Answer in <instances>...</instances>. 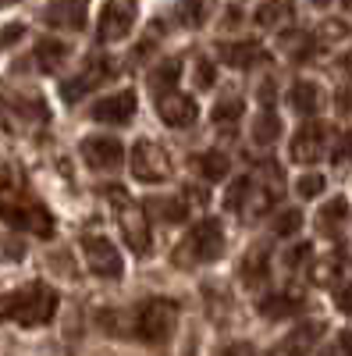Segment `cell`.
Listing matches in <instances>:
<instances>
[{
	"mask_svg": "<svg viewBox=\"0 0 352 356\" xmlns=\"http://www.w3.org/2000/svg\"><path fill=\"white\" fill-rule=\"evenodd\" d=\"M107 196H110L114 207H117V225H121V235H125L128 250H135V253H150L153 235H150V221H146V207L132 203V200L125 196L121 186L107 189Z\"/></svg>",
	"mask_w": 352,
	"mask_h": 356,
	"instance_id": "5b68a950",
	"label": "cell"
},
{
	"mask_svg": "<svg viewBox=\"0 0 352 356\" xmlns=\"http://www.w3.org/2000/svg\"><path fill=\"white\" fill-rule=\"evenodd\" d=\"M210 118H214L217 125H235L242 118V100L239 97H221L217 107L210 111Z\"/></svg>",
	"mask_w": 352,
	"mask_h": 356,
	"instance_id": "83f0119b",
	"label": "cell"
},
{
	"mask_svg": "<svg viewBox=\"0 0 352 356\" xmlns=\"http://www.w3.org/2000/svg\"><path fill=\"white\" fill-rule=\"evenodd\" d=\"M338 65H342V68H345V72L352 75V50H345V57H342V61H338Z\"/></svg>",
	"mask_w": 352,
	"mask_h": 356,
	"instance_id": "60d3db41",
	"label": "cell"
},
{
	"mask_svg": "<svg viewBox=\"0 0 352 356\" xmlns=\"http://www.w3.org/2000/svg\"><path fill=\"white\" fill-rule=\"evenodd\" d=\"M82 257L90 264L97 278H121V253L103 235H85L82 239Z\"/></svg>",
	"mask_w": 352,
	"mask_h": 356,
	"instance_id": "ba28073f",
	"label": "cell"
},
{
	"mask_svg": "<svg viewBox=\"0 0 352 356\" xmlns=\"http://www.w3.org/2000/svg\"><path fill=\"white\" fill-rule=\"evenodd\" d=\"M256 310H260L263 317H271V321H281V317H292V314L303 310V296H296V292H278V296L260 300Z\"/></svg>",
	"mask_w": 352,
	"mask_h": 356,
	"instance_id": "ffe728a7",
	"label": "cell"
},
{
	"mask_svg": "<svg viewBox=\"0 0 352 356\" xmlns=\"http://www.w3.org/2000/svg\"><path fill=\"white\" fill-rule=\"evenodd\" d=\"M224 253V228L217 218H203L192 225L185 243L178 246V264H210Z\"/></svg>",
	"mask_w": 352,
	"mask_h": 356,
	"instance_id": "277c9868",
	"label": "cell"
},
{
	"mask_svg": "<svg viewBox=\"0 0 352 356\" xmlns=\"http://www.w3.org/2000/svg\"><path fill=\"white\" fill-rule=\"evenodd\" d=\"M345 11H352V0H345Z\"/></svg>",
	"mask_w": 352,
	"mask_h": 356,
	"instance_id": "ee69618b",
	"label": "cell"
},
{
	"mask_svg": "<svg viewBox=\"0 0 352 356\" xmlns=\"http://www.w3.org/2000/svg\"><path fill=\"white\" fill-rule=\"evenodd\" d=\"M324 186H328L324 175H313V171H310V175H303L299 182H296V193H299L303 200H317L320 193H324Z\"/></svg>",
	"mask_w": 352,
	"mask_h": 356,
	"instance_id": "f546056e",
	"label": "cell"
},
{
	"mask_svg": "<svg viewBox=\"0 0 352 356\" xmlns=\"http://www.w3.org/2000/svg\"><path fill=\"white\" fill-rule=\"evenodd\" d=\"M228 157L221 154V150H207V154H199L196 157V171L203 175V178H210V182H217V178H224L228 175Z\"/></svg>",
	"mask_w": 352,
	"mask_h": 356,
	"instance_id": "484cf974",
	"label": "cell"
},
{
	"mask_svg": "<svg viewBox=\"0 0 352 356\" xmlns=\"http://www.w3.org/2000/svg\"><path fill=\"white\" fill-rule=\"evenodd\" d=\"M57 314V292L43 282H33L25 289H15L0 300V321L22 324V328H40Z\"/></svg>",
	"mask_w": 352,
	"mask_h": 356,
	"instance_id": "6da1fadb",
	"label": "cell"
},
{
	"mask_svg": "<svg viewBox=\"0 0 352 356\" xmlns=\"http://www.w3.org/2000/svg\"><path fill=\"white\" fill-rule=\"evenodd\" d=\"M335 303H338V310H342V314H349V317H352V282H345V285L335 292Z\"/></svg>",
	"mask_w": 352,
	"mask_h": 356,
	"instance_id": "e575fe53",
	"label": "cell"
},
{
	"mask_svg": "<svg viewBox=\"0 0 352 356\" xmlns=\"http://www.w3.org/2000/svg\"><path fill=\"white\" fill-rule=\"evenodd\" d=\"M178 72H182V65L174 61V57H167V61H164L160 68H153V72H150V86H153L157 93L164 97V93H171L167 86H174V79H178Z\"/></svg>",
	"mask_w": 352,
	"mask_h": 356,
	"instance_id": "4316f807",
	"label": "cell"
},
{
	"mask_svg": "<svg viewBox=\"0 0 352 356\" xmlns=\"http://www.w3.org/2000/svg\"><path fill=\"white\" fill-rule=\"evenodd\" d=\"M135 18H139L135 0H107L103 11H100V25H97L100 43H121L132 33Z\"/></svg>",
	"mask_w": 352,
	"mask_h": 356,
	"instance_id": "8992f818",
	"label": "cell"
},
{
	"mask_svg": "<svg viewBox=\"0 0 352 356\" xmlns=\"http://www.w3.org/2000/svg\"><path fill=\"white\" fill-rule=\"evenodd\" d=\"M288 107L299 111V114H317L324 107V93H320L317 82H296L288 89Z\"/></svg>",
	"mask_w": 352,
	"mask_h": 356,
	"instance_id": "ac0fdd59",
	"label": "cell"
},
{
	"mask_svg": "<svg viewBox=\"0 0 352 356\" xmlns=\"http://www.w3.org/2000/svg\"><path fill=\"white\" fill-rule=\"evenodd\" d=\"M224 356H256V349L249 342H231V346H224Z\"/></svg>",
	"mask_w": 352,
	"mask_h": 356,
	"instance_id": "8d00e7d4",
	"label": "cell"
},
{
	"mask_svg": "<svg viewBox=\"0 0 352 356\" xmlns=\"http://www.w3.org/2000/svg\"><path fill=\"white\" fill-rule=\"evenodd\" d=\"M121 157H125L121 139H114V136H90V139H82V161L90 164L93 171L121 168Z\"/></svg>",
	"mask_w": 352,
	"mask_h": 356,
	"instance_id": "9c48e42d",
	"label": "cell"
},
{
	"mask_svg": "<svg viewBox=\"0 0 352 356\" xmlns=\"http://www.w3.org/2000/svg\"><path fill=\"white\" fill-rule=\"evenodd\" d=\"M0 218L8 225L22 228V232H33L40 239L53 235V218L47 214V207H40L36 200H28L18 186H11L8 193H0Z\"/></svg>",
	"mask_w": 352,
	"mask_h": 356,
	"instance_id": "7a4b0ae2",
	"label": "cell"
},
{
	"mask_svg": "<svg viewBox=\"0 0 352 356\" xmlns=\"http://www.w3.org/2000/svg\"><path fill=\"white\" fill-rule=\"evenodd\" d=\"M324 356H335V353H324Z\"/></svg>",
	"mask_w": 352,
	"mask_h": 356,
	"instance_id": "f6af8a7d",
	"label": "cell"
},
{
	"mask_svg": "<svg viewBox=\"0 0 352 356\" xmlns=\"http://www.w3.org/2000/svg\"><path fill=\"white\" fill-rule=\"evenodd\" d=\"M249 189H253V178H235L231 182V189H228V196H224V207L228 211H246V200H249Z\"/></svg>",
	"mask_w": 352,
	"mask_h": 356,
	"instance_id": "f1b7e54d",
	"label": "cell"
},
{
	"mask_svg": "<svg viewBox=\"0 0 352 356\" xmlns=\"http://www.w3.org/2000/svg\"><path fill=\"white\" fill-rule=\"evenodd\" d=\"M320 335H324V324H320V321H306V324H299V328L281 342V353L285 356H310L317 349Z\"/></svg>",
	"mask_w": 352,
	"mask_h": 356,
	"instance_id": "9a60e30c",
	"label": "cell"
},
{
	"mask_svg": "<svg viewBox=\"0 0 352 356\" xmlns=\"http://www.w3.org/2000/svg\"><path fill=\"white\" fill-rule=\"evenodd\" d=\"M132 175L146 186H157V182H167L171 178V161L167 154L160 150L157 143H135L132 150Z\"/></svg>",
	"mask_w": 352,
	"mask_h": 356,
	"instance_id": "52a82bcc",
	"label": "cell"
},
{
	"mask_svg": "<svg viewBox=\"0 0 352 356\" xmlns=\"http://www.w3.org/2000/svg\"><path fill=\"white\" fill-rule=\"evenodd\" d=\"M342 164H352V132H345L342 136V143H338V154H335Z\"/></svg>",
	"mask_w": 352,
	"mask_h": 356,
	"instance_id": "d590c367",
	"label": "cell"
},
{
	"mask_svg": "<svg viewBox=\"0 0 352 356\" xmlns=\"http://www.w3.org/2000/svg\"><path fill=\"white\" fill-rule=\"evenodd\" d=\"M345 33H349V25H345V22H338V18H331V22L320 25V36H317V40H342Z\"/></svg>",
	"mask_w": 352,
	"mask_h": 356,
	"instance_id": "836d02e7",
	"label": "cell"
},
{
	"mask_svg": "<svg viewBox=\"0 0 352 356\" xmlns=\"http://www.w3.org/2000/svg\"><path fill=\"white\" fill-rule=\"evenodd\" d=\"M324 143H328V129L320 122H310V125H303L296 136H292L288 154H292L296 164H317V157L324 154Z\"/></svg>",
	"mask_w": 352,
	"mask_h": 356,
	"instance_id": "8fae6325",
	"label": "cell"
},
{
	"mask_svg": "<svg viewBox=\"0 0 352 356\" xmlns=\"http://www.w3.org/2000/svg\"><path fill=\"white\" fill-rule=\"evenodd\" d=\"M90 118L100 125H128L135 118V93L132 89H121V93H110V97L97 100L90 107Z\"/></svg>",
	"mask_w": 352,
	"mask_h": 356,
	"instance_id": "30bf717a",
	"label": "cell"
},
{
	"mask_svg": "<svg viewBox=\"0 0 352 356\" xmlns=\"http://www.w3.org/2000/svg\"><path fill=\"white\" fill-rule=\"evenodd\" d=\"M157 111H160V118H164V125H171V129H185V125H192L196 118H199L196 100L185 97V93H174V89L157 100Z\"/></svg>",
	"mask_w": 352,
	"mask_h": 356,
	"instance_id": "7c38bea8",
	"label": "cell"
},
{
	"mask_svg": "<svg viewBox=\"0 0 352 356\" xmlns=\"http://www.w3.org/2000/svg\"><path fill=\"white\" fill-rule=\"evenodd\" d=\"M313 260V246L310 243H299V246H292L288 253H285V267H292V271H296V267H303V264H310Z\"/></svg>",
	"mask_w": 352,
	"mask_h": 356,
	"instance_id": "d6a6232c",
	"label": "cell"
},
{
	"mask_svg": "<svg viewBox=\"0 0 352 356\" xmlns=\"http://www.w3.org/2000/svg\"><path fill=\"white\" fill-rule=\"evenodd\" d=\"M299 225H303V214H299V211H281L278 221H274V232H278V235H296Z\"/></svg>",
	"mask_w": 352,
	"mask_h": 356,
	"instance_id": "1f68e13d",
	"label": "cell"
},
{
	"mask_svg": "<svg viewBox=\"0 0 352 356\" xmlns=\"http://www.w3.org/2000/svg\"><path fill=\"white\" fill-rule=\"evenodd\" d=\"M338 111L342 114H352V86H342L338 89Z\"/></svg>",
	"mask_w": 352,
	"mask_h": 356,
	"instance_id": "74e56055",
	"label": "cell"
},
{
	"mask_svg": "<svg viewBox=\"0 0 352 356\" xmlns=\"http://www.w3.org/2000/svg\"><path fill=\"white\" fill-rule=\"evenodd\" d=\"M338 356H352V332L338 335Z\"/></svg>",
	"mask_w": 352,
	"mask_h": 356,
	"instance_id": "f35d334b",
	"label": "cell"
},
{
	"mask_svg": "<svg viewBox=\"0 0 352 356\" xmlns=\"http://www.w3.org/2000/svg\"><path fill=\"white\" fill-rule=\"evenodd\" d=\"M174 324H178V303H171V300H146L135 317H132V332L142 339V342H150V346H164L171 335H174Z\"/></svg>",
	"mask_w": 352,
	"mask_h": 356,
	"instance_id": "3957f363",
	"label": "cell"
},
{
	"mask_svg": "<svg viewBox=\"0 0 352 356\" xmlns=\"http://www.w3.org/2000/svg\"><path fill=\"white\" fill-rule=\"evenodd\" d=\"M331 4V0H313V8H328Z\"/></svg>",
	"mask_w": 352,
	"mask_h": 356,
	"instance_id": "b9f144b4",
	"label": "cell"
},
{
	"mask_svg": "<svg viewBox=\"0 0 352 356\" xmlns=\"http://www.w3.org/2000/svg\"><path fill=\"white\" fill-rule=\"evenodd\" d=\"M22 33H25V29H22V25H11V29H4V33H0V43H4V47H8V43H15V40H18Z\"/></svg>",
	"mask_w": 352,
	"mask_h": 356,
	"instance_id": "ab89813d",
	"label": "cell"
},
{
	"mask_svg": "<svg viewBox=\"0 0 352 356\" xmlns=\"http://www.w3.org/2000/svg\"><path fill=\"white\" fill-rule=\"evenodd\" d=\"M192 82H196V89H210L214 86V61L199 57V61L192 65Z\"/></svg>",
	"mask_w": 352,
	"mask_h": 356,
	"instance_id": "4dcf8cb0",
	"label": "cell"
},
{
	"mask_svg": "<svg viewBox=\"0 0 352 356\" xmlns=\"http://www.w3.org/2000/svg\"><path fill=\"white\" fill-rule=\"evenodd\" d=\"M43 18L53 29H72V33H78L85 25V0H50Z\"/></svg>",
	"mask_w": 352,
	"mask_h": 356,
	"instance_id": "5bb4252c",
	"label": "cell"
},
{
	"mask_svg": "<svg viewBox=\"0 0 352 356\" xmlns=\"http://www.w3.org/2000/svg\"><path fill=\"white\" fill-rule=\"evenodd\" d=\"M174 22L196 29L207 22V0H174Z\"/></svg>",
	"mask_w": 352,
	"mask_h": 356,
	"instance_id": "d4e9b609",
	"label": "cell"
},
{
	"mask_svg": "<svg viewBox=\"0 0 352 356\" xmlns=\"http://www.w3.org/2000/svg\"><path fill=\"white\" fill-rule=\"evenodd\" d=\"M65 61H68V47L61 40H40L36 43V65L43 72H57Z\"/></svg>",
	"mask_w": 352,
	"mask_h": 356,
	"instance_id": "603a6c76",
	"label": "cell"
},
{
	"mask_svg": "<svg viewBox=\"0 0 352 356\" xmlns=\"http://www.w3.org/2000/svg\"><path fill=\"white\" fill-rule=\"evenodd\" d=\"M8 4H15V0H0V8H8Z\"/></svg>",
	"mask_w": 352,
	"mask_h": 356,
	"instance_id": "7bdbcfd3",
	"label": "cell"
},
{
	"mask_svg": "<svg viewBox=\"0 0 352 356\" xmlns=\"http://www.w3.org/2000/svg\"><path fill=\"white\" fill-rule=\"evenodd\" d=\"M345 221H349V203L342 196L338 200H328L317 211V232L320 235H331V239H335L338 232H345Z\"/></svg>",
	"mask_w": 352,
	"mask_h": 356,
	"instance_id": "e0dca14e",
	"label": "cell"
},
{
	"mask_svg": "<svg viewBox=\"0 0 352 356\" xmlns=\"http://www.w3.org/2000/svg\"><path fill=\"white\" fill-rule=\"evenodd\" d=\"M281 136V118L274 111H260V118L253 122V143L256 146H271Z\"/></svg>",
	"mask_w": 352,
	"mask_h": 356,
	"instance_id": "cb8c5ba5",
	"label": "cell"
},
{
	"mask_svg": "<svg viewBox=\"0 0 352 356\" xmlns=\"http://www.w3.org/2000/svg\"><path fill=\"white\" fill-rule=\"evenodd\" d=\"M217 50H221L217 57L228 68H253L256 61H263V47L260 43H224Z\"/></svg>",
	"mask_w": 352,
	"mask_h": 356,
	"instance_id": "d6986e66",
	"label": "cell"
},
{
	"mask_svg": "<svg viewBox=\"0 0 352 356\" xmlns=\"http://www.w3.org/2000/svg\"><path fill=\"white\" fill-rule=\"evenodd\" d=\"M146 214H157V218H160V221H167V225H178V221L189 214V203H185V196L150 200V203H146Z\"/></svg>",
	"mask_w": 352,
	"mask_h": 356,
	"instance_id": "7402d4cb",
	"label": "cell"
},
{
	"mask_svg": "<svg viewBox=\"0 0 352 356\" xmlns=\"http://www.w3.org/2000/svg\"><path fill=\"white\" fill-rule=\"evenodd\" d=\"M114 72V65L110 61H103V57H93V61H90V68H85L82 75H75L72 82H61V97L68 100V104H75L78 97H85V93H90V89H97L107 75Z\"/></svg>",
	"mask_w": 352,
	"mask_h": 356,
	"instance_id": "4fadbf2b",
	"label": "cell"
},
{
	"mask_svg": "<svg viewBox=\"0 0 352 356\" xmlns=\"http://www.w3.org/2000/svg\"><path fill=\"white\" fill-rule=\"evenodd\" d=\"M242 282L249 285V289H256V285H263L267 282V275H271V260H267V250L263 246H256L249 257H246V264H242Z\"/></svg>",
	"mask_w": 352,
	"mask_h": 356,
	"instance_id": "44dd1931",
	"label": "cell"
},
{
	"mask_svg": "<svg viewBox=\"0 0 352 356\" xmlns=\"http://www.w3.org/2000/svg\"><path fill=\"white\" fill-rule=\"evenodd\" d=\"M292 15H296V0H263L253 15V22L260 29H281L292 22Z\"/></svg>",
	"mask_w": 352,
	"mask_h": 356,
	"instance_id": "2e32d148",
	"label": "cell"
}]
</instances>
